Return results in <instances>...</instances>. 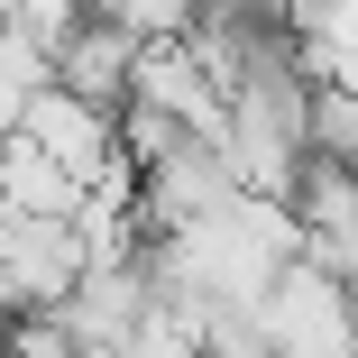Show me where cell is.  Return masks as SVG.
<instances>
[{
  "instance_id": "cell-1",
  "label": "cell",
  "mask_w": 358,
  "mask_h": 358,
  "mask_svg": "<svg viewBox=\"0 0 358 358\" xmlns=\"http://www.w3.org/2000/svg\"><path fill=\"white\" fill-rule=\"evenodd\" d=\"M257 331H266V358H358V294L331 266L285 257L275 285L257 294Z\"/></svg>"
},
{
  "instance_id": "cell-2",
  "label": "cell",
  "mask_w": 358,
  "mask_h": 358,
  "mask_svg": "<svg viewBox=\"0 0 358 358\" xmlns=\"http://www.w3.org/2000/svg\"><path fill=\"white\" fill-rule=\"evenodd\" d=\"M138 46L129 28H110V19H92L74 46L55 55V92H74V101H101V110H120L129 101V83H138Z\"/></svg>"
},
{
  "instance_id": "cell-3",
  "label": "cell",
  "mask_w": 358,
  "mask_h": 358,
  "mask_svg": "<svg viewBox=\"0 0 358 358\" xmlns=\"http://www.w3.org/2000/svg\"><path fill=\"white\" fill-rule=\"evenodd\" d=\"M92 19L129 28L138 46H157V37H184V28L202 19V0H92Z\"/></svg>"
}]
</instances>
